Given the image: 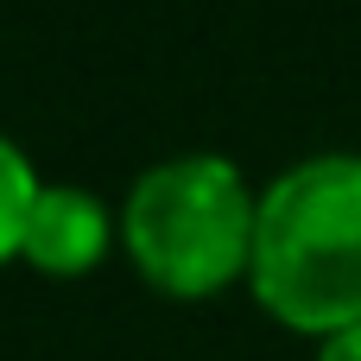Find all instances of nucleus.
Returning a JSON list of instances; mask_svg holds the SVG:
<instances>
[{
    "label": "nucleus",
    "instance_id": "f257e3e1",
    "mask_svg": "<svg viewBox=\"0 0 361 361\" xmlns=\"http://www.w3.org/2000/svg\"><path fill=\"white\" fill-rule=\"evenodd\" d=\"M254 292L260 305L311 336H343L361 324V159L324 152L260 190L254 228Z\"/></svg>",
    "mask_w": 361,
    "mask_h": 361
},
{
    "label": "nucleus",
    "instance_id": "f03ea898",
    "mask_svg": "<svg viewBox=\"0 0 361 361\" xmlns=\"http://www.w3.org/2000/svg\"><path fill=\"white\" fill-rule=\"evenodd\" d=\"M254 228H260V197L216 152L152 165L121 216V241L133 267L165 298L222 292L241 267H254Z\"/></svg>",
    "mask_w": 361,
    "mask_h": 361
},
{
    "label": "nucleus",
    "instance_id": "7ed1b4c3",
    "mask_svg": "<svg viewBox=\"0 0 361 361\" xmlns=\"http://www.w3.org/2000/svg\"><path fill=\"white\" fill-rule=\"evenodd\" d=\"M102 254H108V209L76 184H44L38 203H32L19 260H32L38 273L70 279V273H89Z\"/></svg>",
    "mask_w": 361,
    "mask_h": 361
},
{
    "label": "nucleus",
    "instance_id": "20e7f679",
    "mask_svg": "<svg viewBox=\"0 0 361 361\" xmlns=\"http://www.w3.org/2000/svg\"><path fill=\"white\" fill-rule=\"evenodd\" d=\"M38 178L25 165V152L0 133V260H13L25 247V222H32V203H38Z\"/></svg>",
    "mask_w": 361,
    "mask_h": 361
},
{
    "label": "nucleus",
    "instance_id": "39448f33",
    "mask_svg": "<svg viewBox=\"0 0 361 361\" xmlns=\"http://www.w3.org/2000/svg\"><path fill=\"white\" fill-rule=\"evenodd\" d=\"M317 361H361V324H355V330H343V336H330Z\"/></svg>",
    "mask_w": 361,
    "mask_h": 361
}]
</instances>
